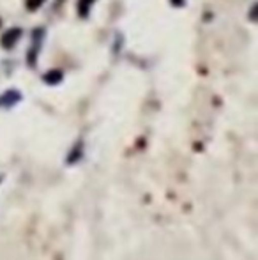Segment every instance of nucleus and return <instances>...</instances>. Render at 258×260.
Returning <instances> with one entry per match:
<instances>
[{
    "mask_svg": "<svg viewBox=\"0 0 258 260\" xmlns=\"http://www.w3.org/2000/svg\"><path fill=\"white\" fill-rule=\"evenodd\" d=\"M170 2H172L175 7H182L184 4H186V0H170Z\"/></svg>",
    "mask_w": 258,
    "mask_h": 260,
    "instance_id": "nucleus-8",
    "label": "nucleus"
},
{
    "mask_svg": "<svg viewBox=\"0 0 258 260\" xmlns=\"http://www.w3.org/2000/svg\"><path fill=\"white\" fill-rule=\"evenodd\" d=\"M83 154H85V140H83V138H78V140H76V144L71 147V151H69L67 157H65V163H67V165L80 163Z\"/></svg>",
    "mask_w": 258,
    "mask_h": 260,
    "instance_id": "nucleus-3",
    "label": "nucleus"
},
{
    "mask_svg": "<svg viewBox=\"0 0 258 260\" xmlns=\"http://www.w3.org/2000/svg\"><path fill=\"white\" fill-rule=\"evenodd\" d=\"M21 34H23V32H21L20 27L7 28L2 34V38H0V46H2L4 50H13L14 46H16V43L21 39Z\"/></svg>",
    "mask_w": 258,
    "mask_h": 260,
    "instance_id": "nucleus-2",
    "label": "nucleus"
},
{
    "mask_svg": "<svg viewBox=\"0 0 258 260\" xmlns=\"http://www.w3.org/2000/svg\"><path fill=\"white\" fill-rule=\"evenodd\" d=\"M0 27H2V20H0Z\"/></svg>",
    "mask_w": 258,
    "mask_h": 260,
    "instance_id": "nucleus-10",
    "label": "nucleus"
},
{
    "mask_svg": "<svg viewBox=\"0 0 258 260\" xmlns=\"http://www.w3.org/2000/svg\"><path fill=\"white\" fill-rule=\"evenodd\" d=\"M64 2V0H57V2H55V7H59L60 6V4H62Z\"/></svg>",
    "mask_w": 258,
    "mask_h": 260,
    "instance_id": "nucleus-9",
    "label": "nucleus"
},
{
    "mask_svg": "<svg viewBox=\"0 0 258 260\" xmlns=\"http://www.w3.org/2000/svg\"><path fill=\"white\" fill-rule=\"evenodd\" d=\"M21 92L16 89H9L4 94H0V108H13L14 105H18L21 101Z\"/></svg>",
    "mask_w": 258,
    "mask_h": 260,
    "instance_id": "nucleus-4",
    "label": "nucleus"
},
{
    "mask_svg": "<svg viewBox=\"0 0 258 260\" xmlns=\"http://www.w3.org/2000/svg\"><path fill=\"white\" fill-rule=\"evenodd\" d=\"M94 4H96V0H78V2H76V13H78V16L82 18V20L89 18Z\"/></svg>",
    "mask_w": 258,
    "mask_h": 260,
    "instance_id": "nucleus-6",
    "label": "nucleus"
},
{
    "mask_svg": "<svg viewBox=\"0 0 258 260\" xmlns=\"http://www.w3.org/2000/svg\"><path fill=\"white\" fill-rule=\"evenodd\" d=\"M43 4H45V0H25V7H27V11H30V13H35Z\"/></svg>",
    "mask_w": 258,
    "mask_h": 260,
    "instance_id": "nucleus-7",
    "label": "nucleus"
},
{
    "mask_svg": "<svg viewBox=\"0 0 258 260\" xmlns=\"http://www.w3.org/2000/svg\"><path fill=\"white\" fill-rule=\"evenodd\" d=\"M64 80V71L62 69H50L43 75V82L46 85H59L60 82Z\"/></svg>",
    "mask_w": 258,
    "mask_h": 260,
    "instance_id": "nucleus-5",
    "label": "nucleus"
},
{
    "mask_svg": "<svg viewBox=\"0 0 258 260\" xmlns=\"http://www.w3.org/2000/svg\"><path fill=\"white\" fill-rule=\"evenodd\" d=\"M45 38H46V28L35 27L34 30H32V34H30V46H28V52H27V66L30 69L38 68L39 53H41Z\"/></svg>",
    "mask_w": 258,
    "mask_h": 260,
    "instance_id": "nucleus-1",
    "label": "nucleus"
}]
</instances>
